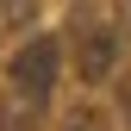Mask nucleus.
Listing matches in <instances>:
<instances>
[{"label":"nucleus","instance_id":"nucleus-1","mask_svg":"<svg viewBox=\"0 0 131 131\" xmlns=\"http://www.w3.org/2000/svg\"><path fill=\"white\" fill-rule=\"evenodd\" d=\"M75 69L88 75V81H100V75H112V69H119V44H112V31L94 19L88 6L75 13Z\"/></svg>","mask_w":131,"mask_h":131},{"label":"nucleus","instance_id":"nucleus-2","mask_svg":"<svg viewBox=\"0 0 131 131\" xmlns=\"http://www.w3.org/2000/svg\"><path fill=\"white\" fill-rule=\"evenodd\" d=\"M50 81H56V44L50 38H31L25 50L13 56V88H19L25 100H44Z\"/></svg>","mask_w":131,"mask_h":131},{"label":"nucleus","instance_id":"nucleus-4","mask_svg":"<svg viewBox=\"0 0 131 131\" xmlns=\"http://www.w3.org/2000/svg\"><path fill=\"white\" fill-rule=\"evenodd\" d=\"M62 131H106V112H94V106H75L69 119H62Z\"/></svg>","mask_w":131,"mask_h":131},{"label":"nucleus","instance_id":"nucleus-3","mask_svg":"<svg viewBox=\"0 0 131 131\" xmlns=\"http://www.w3.org/2000/svg\"><path fill=\"white\" fill-rule=\"evenodd\" d=\"M31 13H38V0H0V25H13V31H25Z\"/></svg>","mask_w":131,"mask_h":131},{"label":"nucleus","instance_id":"nucleus-5","mask_svg":"<svg viewBox=\"0 0 131 131\" xmlns=\"http://www.w3.org/2000/svg\"><path fill=\"white\" fill-rule=\"evenodd\" d=\"M119 112L131 119V69H125V81H119Z\"/></svg>","mask_w":131,"mask_h":131},{"label":"nucleus","instance_id":"nucleus-6","mask_svg":"<svg viewBox=\"0 0 131 131\" xmlns=\"http://www.w3.org/2000/svg\"><path fill=\"white\" fill-rule=\"evenodd\" d=\"M125 19H131V0H125Z\"/></svg>","mask_w":131,"mask_h":131}]
</instances>
